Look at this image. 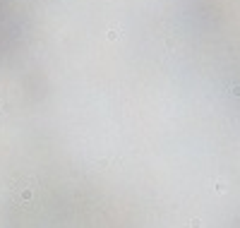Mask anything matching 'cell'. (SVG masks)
Here are the masks:
<instances>
[]
</instances>
